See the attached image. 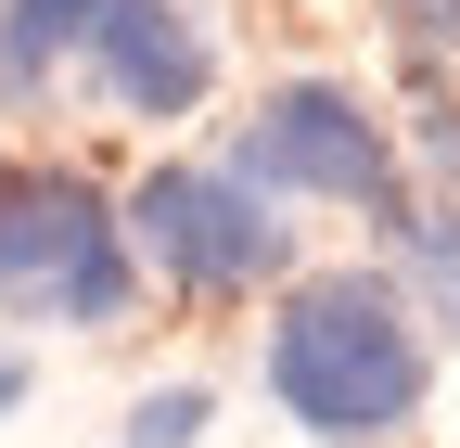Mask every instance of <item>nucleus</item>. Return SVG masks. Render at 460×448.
<instances>
[{
  "instance_id": "7",
  "label": "nucleus",
  "mask_w": 460,
  "mask_h": 448,
  "mask_svg": "<svg viewBox=\"0 0 460 448\" xmlns=\"http://www.w3.org/2000/svg\"><path fill=\"white\" fill-rule=\"evenodd\" d=\"M102 0H0V103H39L65 65H90Z\"/></svg>"
},
{
  "instance_id": "4",
  "label": "nucleus",
  "mask_w": 460,
  "mask_h": 448,
  "mask_svg": "<svg viewBox=\"0 0 460 448\" xmlns=\"http://www.w3.org/2000/svg\"><path fill=\"white\" fill-rule=\"evenodd\" d=\"M230 180H256L269 205H345V218H410V166H396V116H371L345 77H281L243 129H230Z\"/></svg>"
},
{
  "instance_id": "2",
  "label": "nucleus",
  "mask_w": 460,
  "mask_h": 448,
  "mask_svg": "<svg viewBox=\"0 0 460 448\" xmlns=\"http://www.w3.org/2000/svg\"><path fill=\"white\" fill-rule=\"evenodd\" d=\"M141 308V256H128V218L90 166H51V154H0V320H77L115 333Z\"/></svg>"
},
{
  "instance_id": "10",
  "label": "nucleus",
  "mask_w": 460,
  "mask_h": 448,
  "mask_svg": "<svg viewBox=\"0 0 460 448\" xmlns=\"http://www.w3.org/2000/svg\"><path fill=\"white\" fill-rule=\"evenodd\" d=\"M26 410V346H0V423Z\"/></svg>"
},
{
  "instance_id": "6",
  "label": "nucleus",
  "mask_w": 460,
  "mask_h": 448,
  "mask_svg": "<svg viewBox=\"0 0 460 448\" xmlns=\"http://www.w3.org/2000/svg\"><path fill=\"white\" fill-rule=\"evenodd\" d=\"M384 244H396V295L422 308V333H460V193H410Z\"/></svg>"
},
{
  "instance_id": "1",
  "label": "nucleus",
  "mask_w": 460,
  "mask_h": 448,
  "mask_svg": "<svg viewBox=\"0 0 460 448\" xmlns=\"http://www.w3.org/2000/svg\"><path fill=\"white\" fill-rule=\"evenodd\" d=\"M256 372L307 448H396L435 410V333L396 295V269H295Z\"/></svg>"
},
{
  "instance_id": "3",
  "label": "nucleus",
  "mask_w": 460,
  "mask_h": 448,
  "mask_svg": "<svg viewBox=\"0 0 460 448\" xmlns=\"http://www.w3.org/2000/svg\"><path fill=\"white\" fill-rule=\"evenodd\" d=\"M128 256L154 269L166 295L192 308H230V295H281L295 282V218H281L256 180H230L217 154H166L128 180Z\"/></svg>"
},
{
  "instance_id": "9",
  "label": "nucleus",
  "mask_w": 460,
  "mask_h": 448,
  "mask_svg": "<svg viewBox=\"0 0 460 448\" xmlns=\"http://www.w3.org/2000/svg\"><path fill=\"white\" fill-rule=\"evenodd\" d=\"M371 13L410 39V65H447V51H460V0H371Z\"/></svg>"
},
{
  "instance_id": "8",
  "label": "nucleus",
  "mask_w": 460,
  "mask_h": 448,
  "mask_svg": "<svg viewBox=\"0 0 460 448\" xmlns=\"http://www.w3.org/2000/svg\"><path fill=\"white\" fill-rule=\"evenodd\" d=\"M205 423H217V384H154L115 448H205Z\"/></svg>"
},
{
  "instance_id": "5",
  "label": "nucleus",
  "mask_w": 460,
  "mask_h": 448,
  "mask_svg": "<svg viewBox=\"0 0 460 448\" xmlns=\"http://www.w3.org/2000/svg\"><path fill=\"white\" fill-rule=\"evenodd\" d=\"M90 90L115 103V116H141V129L205 116V90H217L205 13H192V0H102V13H90Z\"/></svg>"
}]
</instances>
